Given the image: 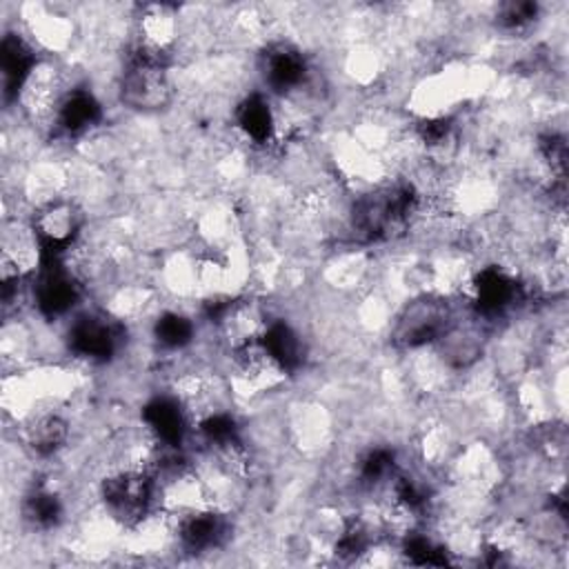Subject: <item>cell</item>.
I'll return each mask as SVG.
<instances>
[{
	"label": "cell",
	"instance_id": "obj_1",
	"mask_svg": "<svg viewBox=\"0 0 569 569\" xmlns=\"http://www.w3.org/2000/svg\"><path fill=\"white\" fill-rule=\"evenodd\" d=\"M176 96L178 82L173 76V62L127 44L116 73L118 102L133 113L156 116L171 109Z\"/></svg>",
	"mask_w": 569,
	"mask_h": 569
},
{
	"label": "cell",
	"instance_id": "obj_2",
	"mask_svg": "<svg viewBox=\"0 0 569 569\" xmlns=\"http://www.w3.org/2000/svg\"><path fill=\"white\" fill-rule=\"evenodd\" d=\"M456 300L458 298H449L438 291L411 293L389 318V345L400 353L436 345L458 313Z\"/></svg>",
	"mask_w": 569,
	"mask_h": 569
},
{
	"label": "cell",
	"instance_id": "obj_3",
	"mask_svg": "<svg viewBox=\"0 0 569 569\" xmlns=\"http://www.w3.org/2000/svg\"><path fill=\"white\" fill-rule=\"evenodd\" d=\"M96 505L124 533L156 509V478L133 467L104 469L96 480Z\"/></svg>",
	"mask_w": 569,
	"mask_h": 569
},
{
	"label": "cell",
	"instance_id": "obj_4",
	"mask_svg": "<svg viewBox=\"0 0 569 569\" xmlns=\"http://www.w3.org/2000/svg\"><path fill=\"white\" fill-rule=\"evenodd\" d=\"M127 325L104 309H80L62 331L64 353L87 367L109 365L124 347Z\"/></svg>",
	"mask_w": 569,
	"mask_h": 569
},
{
	"label": "cell",
	"instance_id": "obj_5",
	"mask_svg": "<svg viewBox=\"0 0 569 569\" xmlns=\"http://www.w3.org/2000/svg\"><path fill=\"white\" fill-rule=\"evenodd\" d=\"M29 224L38 236L44 260L64 258L89 231L84 207L71 193L33 207Z\"/></svg>",
	"mask_w": 569,
	"mask_h": 569
},
{
	"label": "cell",
	"instance_id": "obj_6",
	"mask_svg": "<svg viewBox=\"0 0 569 569\" xmlns=\"http://www.w3.org/2000/svg\"><path fill=\"white\" fill-rule=\"evenodd\" d=\"M138 420L162 447L169 449H187V442L193 436V418L182 400L171 391L156 393L144 400Z\"/></svg>",
	"mask_w": 569,
	"mask_h": 569
},
{
	"label": "cell",
	"instance_id": "obj_7",
	"mask_svg": "<svg viewBox=\"0 0 569 569\" xmlns=\"http://www.w3.org/2000/svg\"><path fill=\"white\" fill-rule=\"evenodd\" d=\"M44 58L33 40L18 27L2 31L0 42V73H2V100L7 107L16 104L20 87L31 69Z\"/></svg>",
	"mask_w": 569,
	"mask_h": 569
},
{
	"label": "cell",
	"instance_id": "obj_8",
	"mask_svg": "<svg viewBox=\"0 0 569 569\" xmlns=\"http://www.w3.org/2000/svg\"><path fill=\"white\" fill-rule=\"evenodd\" d=\"M262 345L269 351V356L278 362V367L291 378L296 376L309 360V342L302 336V331L291 325L287 318L271 316L264 333Z\"/></svg>",
	"mask_w": 569,
	"mask_h": 569
},
{
	"label": "cell",
	"instance_id": "obj_9",
	"mask_svg": "<svg viewBox=\"0 0 569 569\" xmlns=\"http://www.w3.org/2000/svg\"><path fill=\"white\" fill-rule=\"evenodd\" d=\"M151 342L162 353H184L198 336L196 318L176 307H162L149 322Z\"/></svg>",
	"mask_w": 569,
	"mask_h": 569
},
{
	"label": "cell",
	"instance_id": "obj_10",
	"mask_svg": "<svg viewBox=\"0 0 569 569\" xmlns=\"http://www.w3.org/2000/svg\"><path fill=\"white\" fill-rule=\"evenodd\" d=\"M540 20V7L536 2H502L493 7L489 22L496 33L505 38L527 36Z\"/></svg>",
	"mask_w": 569,
	"mask_h": 569
}]
</instances>
